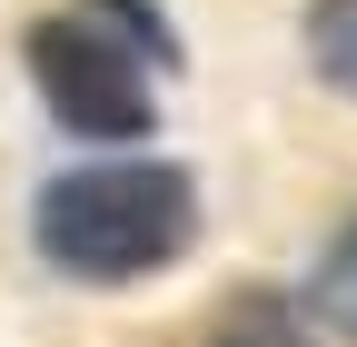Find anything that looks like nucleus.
<instances>
[{
  "label": "nucleus",
  "mask_w": 357,
  "mask_h": 347,
  "mask_svg": "<svg viewBox=\"0 0 357 347\" xmlns=\"http://www.w3.org/2000/svg\"><path fill=\"white\" fill-rule=\"evenodd\" d=\"M30 238L79 288L159 278L169 258L199 248V179L178 159H79V169H60V179H40Z\"/></svg>",
  "instance_id": "1"
},
{
  "label": "nucleus",
  "mask_w": 357,
  "mask_h": 347,
  "mask_svg": "<svg viewBox=\"0 0 357 347\" xmlns=\"http://www.w3.org/2000/svg\"><path fill=\"white\" fill-rule=\"evenodd\" d=\"M100 10H109V20H119L129 40H139V50H149V60H169V70H178V30H169V20L149 10V0H100Z\"/></svg>",
  "instance_id": "6"
},
{
  "label": "nucleus",
  "mask_w": 357,
  "mask_h": 347,
  "mask_svg": "<svg viewBox=\"0 0 357 347\" xmlns=\"http://www.w3.org/2000/svg\"><path fill=\"white\" fill-rule=\"evenodd\" d=\"M298 40H307V70H318L337 100H357V0H307Z\"/></svg>",
  "instance_id": "5"
},
{
  "label": "nucleus",
  "mask_w": 357,
  "mask_h": 347,
  "mask_svg": "<svg viewBox=\"0 0 357 347\" xmlns=\"http://www.w3.org/2000/svg\"><path fill=\"white\" fill-rule=\"evenodd\" d=\"M307 318L357 347V208L318 238V258H307Z\"/></svg>",
  "instance_id": "4"
},
{
  "label": "nucleus",
  "mask_w": 357,
  "mask_h": 347,
  "mask_svg": "<svg viewBox=\"0 0 357 347\" xmlns=\"http://www.w3.org/2000/svg\"><path fill=\"white\" fill-rule=\"evenodd\" d=\"M149 50L129 40L100 0L30 20V90L70 139H149Z\"/></svg>",
  "instance_id": "2"
},
{
  "label": "nucleus",
  "mask_w": 357,
  "mask_h": 347,
  "mask_svg": "<svg viewBox=\"0 0 357 347\" xmlns=\"http://www.w3.org/2000/svg\"><path fill=\"white\" fill-rule=\"evenodd\" d=\"M208 347H307V318L288 288H229L208 318Z\"/></svg>",
  "instance_id": "3"
}]
</instances>
